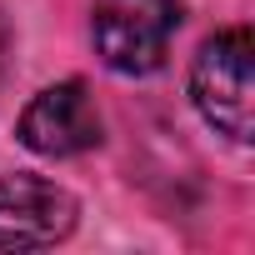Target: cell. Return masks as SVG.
Returning a JSON list of instances; mask_svg holds the SVG:
<instances>
[{"instance_id": "cell-1", "label": "cell", "mask_w": 255, "mask_h": 255, "mask_svg": "<svg viewBox=\"0 0 255 255\" xmlns=\"http://www.w3.org/2000/svg\"><path fill=\"white\" fill-rule=\"evenodd\" d=\"M180 30V0H95L90 40L115 75H150Z\"/></svg>"}, {"instance_id": "cell-2", "label": "cell", "mask_w": 255, "mask_h": 255, "mask_svg": "<svg viewBox=\"0 0 255 255\" xmlns=\"http://www.w3.org/2000/svg\"><path fill=\"white\" fill-rule=\"evenodd\" d=\"M195 110L230 140H250V100H255V40L250 30H220L200 45L190 70Z\"/></svg>"}, {"instance_id": "cell-3", "label": "cell", "mask_w": 255, "mask_h": 255, "mask_svg": "<svg viewBox=\"0 0 255 255\" xmlns=\"http://www.w3.org/2000/svg\"><path fill=\"white\" fill-rule=\"evenodd\" d=\"M15 135L25 150L35 155H50V160H65V155H85L105 140V125H100V110L85 90V80H60L50 90H40L25 110H20V125Z\"/></svg>"}, {"instance_id": "cell-4", "label": "cell", "mask_w": 255, "mask_h": 255, "mask_svg": "<svg viewBox=\"0 0 255 255\" xmlns=\"http://www.w3.org/2000/svg\"><path fill=\"white\" fill-rule=\"evenodd\" d=\"M75 195L45 175H5L0 180V250H45L75 230Z\"/></svg>"}, {"instance_id": "cell-5", "label": "cell", "mask_w": 255, "mask_h": 255, "mask_svg": "<svg viewBox=\"0 0 255 255\" xmlns=\"http://www.w3.org/2000/svg\"><path fill=\"white\" fill-rule=\"evenodd\" d=\"M5 50H10V25H5V15H0V70H5Z\"/></svg>"}]
</instances>
